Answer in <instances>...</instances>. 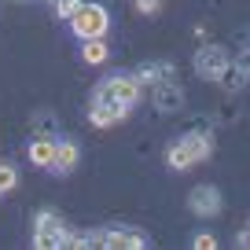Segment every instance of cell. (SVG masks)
<instances>
[{
    "instance_id": "cell-4",
    "label": "cell",
    "mask_w": 250,
    "mask_h": 250,
    "mask_svg": "<svg viewBox=\"0 0 250 250\" xmlns=\"http://www.w3.org/2000/svg\"><path fill=\"white\" fill-rule=\"evenodd\" d=\"M88 247L144 250V247H147V235H144V232H129V228H100V232H88Z\"/></svg>"
},
{
    "instance_id": "cell-18",
    "label": "cell",
    "mask_w": 250,
    "mask_h": 250,
    "mask_svg": "<svg viewBox=\"0 0 250 250\" xmlns=\"http://www.w3.org/2000/svg\"><path fill=\"white\" fill-rule=\"evenodd\" d=\"M235 114H239V110H235V107H232V103H225V107H221V110H217V118H221V122H232V118H235Z\"/></svg>"
},
{
    "instance_id": "cell-2",
    "label": "cell",
    "mask_w": 250,
    "mask_h": 250,
    "mask_svg": "<svg viewBox=\"0 0 250 250\" xmlns=\"http://www.w3.org/2000/svg\"><path fill=\"white\" fill-rule=\"evenodd\" d=\"M66 22H70L74 37H81V41H88V37H107V33H110V11L103 8L100 0H81V8L74 11Z\"/></svg>"
},
{
    "instance_id": "cell-21",
    "label": "cell",
    "mask_w": 250,
    "mask_h": 250,
    "mask_svg": "<svg viewBox=\"0 0 250 250\" xmlns=\"http://www.w3.org/2000/svg\"><path fill=\"white\" fill-rule=\"evenodd\" d=\"M239 37H243V41H239V44H243V52H250V30H243Z\"/></svg>"
},
{
    "instance_id": "cell-9",
    "label": "cell",
    "mask_w": 250,
    "mask_h": 250,
    "mask_svg": "<svg viewBox=\"0 0 250 250\" xmlns=\"http://www.w3.org/2000/svg\"><path fill=\"white\" fill-rule=\"evenodd\" d=\"M151 100H155V110L158 114H177L180 107H184V88L177 85V78H162L151 85Z\"/></svg>"
},
{
    "instance_id": "cell-20",
    "label": "cell",
    "mask_w": 250,
    "mask_h": 250,
    "mask_svg": "<svg viewBox=\"0 0 250 250\" xmlns=\"http://www.w3.org/2000/svg\"><path fill=\"white\" fill-rule=\"evenodd\" d=\"M235 247H250V232H239V235H235Z\"/></svg>"
},
{
    "instance_id": "cell-12",
    "label": "cell",
    "mask_w": 250,
    "mask_h": 250,
    "mask_svg": "<svg viewBox=\"0 0 250 250\" xmlns=\"http://www.w3.org/2000/svg\"><path fill=\"white\" fill-rule=\"evenodd\" d=\"M26 155H30L33 166L48 169V166H52V155H55V140H52V136H37V140L30 144V151H26Z\"/></svg>"
},
{
    "instance_id": "cell-10",
    "label": "cell",
    "mask_w": 250,
    "mask_h": 250,
    "mask_svg": "<svg viewBox=\"0 0 250 250\" xmlns=\"http://www.w3.org/2000/svg\"><path fill=\"white\" fill-rule=\"evenodd\" d=\"M78 162H81L78 144H74V140H59V144H55V155H52V166H48V169L59 173V177H66V173L78 169Z\"/></svg>"
},
{
    "instance_id": "cell-11",
    "label": "cell",
    "mask_w": 250,
    "mask_h": 250,
    "mask_svg": "<svg viewBox=\"0 0 250 250\" xmlns=\"http://www.w3.org/2000/svg\"><path fill=\"white\" fill-rule=\"evenodd\" d=\"M110 59V48L103 37H88L81 41V62H88V66H103V62Z\"/></svg>"
},
{
    "instance_id": "cell-16",
    "label": "cell",
    "mask_w": 250,
    "mask_h": 250,
    "mask_svg": "<svg viewBox=\"0 0 250 250\" xmlns=\"http://www.w3.org/2000/svg\"><path fill=\"white\" fill-rule=\"evenodd\" d=\"M191 247H195V250H217L221 243H217V235H210V232H199L195 239H191Z\"/></svg>"
},
{
    "instance_id": "cell-5",
    "label": "cell",
    "mask_w": 250,
    "mask_h": 250,
    "mask_svg": "<svg viewBox=\"0 0 250 250\" xmlns=\"http://www.w3.org/2000/svg\"><path fill=\"white\" fill-rule=\"evenodd\" d=\"M62 235H66V225L55 210H41L37 221H33V247L37 250H55L62 247Z\"/></svg>"
},
{
    "instance_id": "cell-14",
    "label": "cell",
    "mask_w": 250,
    "mask_h": 250,
    "mask_svg": "<svg viewBox=\"0 0 250 250\" xmlns=\"http://www.w3.org/2000/svg\"><path fill=\"white\" fill-rule=\"evenodd\" d=\"M15 184H19V173H15V166H11V162H0V199L8 195V191H11Z\"/></svg>"
},
{
    "instance_id": "cell-15",
    "label": "cell",
    "mask_w": 250,
    "mask_h": 250,
    "mask_svg": "<svg viewBox=\"0 0 250 250\" xmlns=\"http://www.w3.org/2000/svg\"><path fill=\"white\" fill-rule=\"evenodd\" d=\"M52 4H55V15L59 19H70L74 11L81 8V0H52Z\"/></svg>"
},
{
    "instance_id": "cell-3",
    "label": "cell",
    "mask_w": 250,
    "mask_h": 250,
    "mask_svg": "<svg viewBox=\"0 0 250 250\" xmlns=\"http://www.w3.org/2000/svg\"><path fill=\"white\" fill-rule=\"evenodd\" d=\"M129 103L114 100V96L107 92H92V103H88V122L96 125V129H114V125H122L125 118H129Z\"/></svg>"
},
{
    "instance_id": "cell-13",
    "label": "cell",
    "mask_w": 250,
    "mask_h": 250,
    "mask_svg": "<svg viewBox=\"0 0 250 250\" xmlns=\"http://www.w3.org/2000/svg\"><path fill=\"white\" fill-rule=\"evenodd\" d=\"M217 85H221V88H225V92H228V96H235V92H239V88H243V85H247V74H243V66H239V62H228L225 70H221V78H217Z\"/></svg>"
},
{
    "instance_id": "cell-6",
    "label": "cell",
    "mask_w": 250,
    "mask_h": 250,
    "mask_svg": "<svg viewBox=\"0 0 250 250\" xmlns=\"http://www.w3.org/2000/svg\"><path fill=\"white\" fill-rule=\"evenodd\" d=\"M188 210L195 217H217L225 210V199H221V188L217 184H195L188 191Z\"/></svg>"
},
{
    "instance_id": "cell-19",
    "label": "cell",
    "mask_w": 250,
    "mask_h": 250,
    "mask_svg": "<svg viewBox=\"0 0 250 250\" xmlns=\"http://www.w3.org/2000/svg\"><path fill=\"white\" fill-rule=\"evenodd\" d=\"M235 62H239V66H243V74H247V81H250V52H243V55H239V59H235Z\"/></svg>"
},
{
    "instance_id": "cell-8",
    "label": "cell",
    "mask_w": 250,
    "mask_h": 250,
    "mask_svg": "<svg viewBox=\"0 0 250 250\" xmlns=\"http://www.w3.org/2000/svg\"><path fill=\"white\" fill-rule=\"evenodd\" d=\"M228 62H232V59H228V48H221V44H199V52H195V74L203 81H217Z\"/></svg>"
},
{
    "instance_id": "cell-17",
    "label": "cell",
    "mask_w": 250,
    "mask_h": 250,
    "mask_svg": "<svg viewBox=\"0 0 250 250\" xmlns=\"http://www.w3.org/2000/svg\"><path fill=\"white\" fill-rule=\"evenodd\" d=\"M136 4V11H140V15H158V11H162V0H133Z\"/></svg>"
},
{
    "instance_id": "cell-1",
    "label": "cell",
    "mask_w": 250,
    "mask_h": 250,
    "mask_svg": "<svg viewBox=\"0 0 250 250\" xmlns=\"http://www.w3.org/2000/svg\"><path fill=\"white\" fill-rule=\"evenodd\" d=\"M210 155H213L210 129H188L180 140H173L169 147H166V166H169L173 173H184V169H191V166H199V162H210Z\"/></svg>"
},
{
    "instance_id": "cell-7",
    "label": "cell",
    "mask_w": 250,
    "mask_h": 250,
    "mask_svg": "<svg viewBox=\"0 0 250 250\" xmlns=\"http://www.w3.org/2000/svg\"><path fill=\"white\" fill-rule=\"evenodd\" d=\"M96 92H107V96H114V100L136 107V103H140L144 85H140V78H133V74H110V78H103L100 85H96Z\"/></svg>"
}]
</instances>
